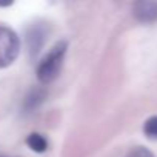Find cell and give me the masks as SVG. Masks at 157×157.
<instances>
[{
  "mask_svg": "<svg viewBox=\"0 0 157 157\" xmlns=\"http://www.w3.org/2000/svg\"><path fill=\"white\" fill-rule=\"evenodd\" d=\"M143 132L148 139H152V140H157V116H152L149 117L145 125H143Z\"/></svg>",
  "mask_w": 157,
  "mask_h": 157,
  "instance_id": "7",
  "label": "cell"
},
{
  "mask_svg": "<svg viewBox=\"0 0 157 157\" xmlns=\"http://www.w3.org/2000/svg\"><path fill=\"white\" fill-rule=\"evenodd\" d=\"M43 97H45V93H43L42 90H33L31 94H29V96L26 97V100H25L26 108H28V109L37 108V106L40 105V102L43 100Z\"/></svg>",
  "mask_w": 157,
  "mask_h": 157,
  "instance_id": "6",
  "label": "cell"
},
{
  "mask_svg": "<svg viewBox=\"0 0 157 157\" xmlns=\"http://www.w3.org/2000/svg\"><path fill=\"white\" fill-rule=\"evenodd\" d=\"M26 145L36 152H45L48 149V140L39 132L29 134L26 139Z\"/></svg>",
  "mask_w": 157,
  "mask_h": 157,
  "instance_id": "5",
  "label": "cell"
},
{
  "mask_svg": "<svg viewBox=\"0 0 157 157\" xmlns=\"http://www.w3.org/2000/svg\"><path fill=\"white\" fill-rule=\"evenodd\" d=\"M134 17L142 23L157 22V2H137L132 8Z\"/></svg>",
  "mask_w": 157,
  "mask_h": 157,
  "instance_id": "4",
  "label": "cell"
},
{
  "mask_svg": "<svg viewBox=\"0 0 157 157\" xmlns=\"http://www.w3.org/2000/svg\"><path fill=\"white\" fill-rule=\"evenodd\" d=\"M20 40L17 34L8 28L0 25V66H10L19 56Z\"/></svg>",
  "mask_w": 157,
  "mask_h": 157,
  "instance_id": "2",
  "label": "cell"
},
{
  "mask_svg": "<svg viewBox=\"0 0 157 157\" xmlns=\"http://www.w3.org/2000/svg\"><path fill=\"white\" fill-rule=\"evenodd\" d=\"M128 157H155V155L149 149H146L143 146H137L128 154Z\"/></svg>",
  "mask_w": 157,
  "mask_h": 157,
  "instance_id": "8",
  "label": "cell"
},
{
  "mask_svg": "<svg viewBox=\"0 0 157 157\" xmlns=\"http://www.w3.org/2000/svg\"><path fill=\"white\" fill-rule=\"evenodd\" d=\"M46 26L43 23H34L26 29V46L31 57H36L46 42Z\"/></svg>",
  "mask_w": 157,
  "mask_h": 157,
  "instance_id": "3",
  "label": "cell"
},
{
  "mask_svg": "<svg viewBox=\"0 0 157 157\" xmlns=\"http://www.w3.org/2000/svg\"><path fill=\"white\" fill-rule=\"evenodd\" d=\"M68 49V43L65 40L56 43L51 51L42 59V62L37 66V78L40 83H51L54 78L59 75L62 65H63V59Z\"/></svg>",
  "mask_w": 157,
  "mask_h": 157,
  "instance_id": "1",
  "label": "cell"
}]
</instances>
